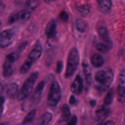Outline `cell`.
Here are the masks:
<instances>
[{"instance_id": "6da1fadb", "label": "cell", "mask_w": 125, "mask_h": 125, "mask_svg": "<svg viewBox=\"0 0 125 125\" xmlns=\"http://www.w3.org/2000/svg\"><path fill=\"white\" fill-rule=\"evenodd\" d=\"M112 80H113V72L110 68L100 70L95 75L96 87L100 91H105L106 89H108Z\"/></svg>"}, {"instance_id": "7a4b0ae2", "label": "cell", "mask_w": 125, "mask_h": 125, "mask_svg": "<svg viewBox=\"0 0 125 125\" xmlns=\"http://www.w3.org/2000/svg\"><path fill=\"white\" fill-rule=\"evenodd\" d=\"M79 63V54L76 48H72L67 57V63H66V70H65V78H70L74 72L76 71Z\"/></svg>"}, {"instance_id": "3957f363", "label": "cell", "mask_w": 125, "mask_h": 125, "mask_svg": "<svg viewBox=\"0 0 125 125\" xmlns=\"http://www.w3.org/2000/svg\"><path fill=\"white\" fill-rule=\"evenodd\" d=\"M37 77H38V72H33L24 81V83H23V85H22V87H21V91H20V93L18 95L19 101H22V100L26 99L30 95Z\"/></svg>"}, {"instance_id": "277c9868", "label": "cell", "mask_w": 125, "mask_h": 125, "mask_svg": "<svg viewBox=\"0 0 125 125\" xmlns=\"http://www.w3.org/2000/svg\"><path fill=\"white\" fill-rule=\"evenodd\" d=\"M61 96H62L61 86H60L59 82L54 81L50 87V91H49V95H48V104L52 107L56 106L61 100Z\"/></svg>"}, {"instance_id": "5b68a950", "label": "cell", "mask_w": 125, "mask_h": 125, "mask_svg": "<svg viewBox=\"0 0 125 125\" xmlns=\"http://www.w3.org/2000/svg\"><path fill=\"white\" fill-rule=\"evenodd\" d=\"M117 100L119 103L125 102V69L121 70L119 72V75H118Z\"/></svg>"}, {"instance_id": "8992f818", "label": "cell", "mask_w": 125, "mask_h": 125, "mask_svg": "<svg viewBox=\"0 0 125 125\" xmlns=\"http://www.w3.org/2000/svg\"><path fill=\"white\" fill-rule=\"evenodd\" d=\"M14 39V31L11 29H5L0 32V47L6 48L10 46Z\"/></svg>"}, {"instance_id": "52a82bcc", "label": "cell", "mask_w": 125, "mask_h": 125, "mask_svg": "<svg viewBox=\"0 0 125 125\" xmlns=\"http://www.w3.org/2000/svg\"><path fill=\"white\" fill-rule=\"evenodd\" d=\"M70 90L74 95H79L81 94V92L83 91V81L82 78L80 77V75H77L75 77V79L73 80V82L71 83L70 86Z\"/></svg>"}, {"instance_id": "ba28073f", "label": "cell", "mask_w": 125, "mask_h": 125, "mask_svg": "<svg viewBox=\"0 0 125 125\" xmlns=\"http://www.w3.org/2000/svg\"><path fill=\"white\" fill-rule=\"evenodd\" d=\"M41 54H42V47H41L40 44H36V45L32 48V50L29 52L27 59L30 60V61L33 62H35L36 60H38V59L40 58Z\"/></svg>"}, {"instance_id": "9c48e42d", "label": "cell", "mask_w": 125, "mask_h": 125, "mask_svg": "<svg viewBox=\"0 0 125 125\" xmlns=\"http://www.w3.org/2000/svg\"><path fill=\"white\" fill-rule=\"evenodd\" d=\"M82 69H83V73H84V78H85L86 84L88 86H90L91 82H92V72H91V69H90V65L86 61H84L83 63H82Z\"/></svg>"}, {"instance_id": "30bf717a", "label": "cell", "mask_w": 125, "mask_h": 125, "mask_svg": "<svg viewBox=\"0 0 125 125\" xmlns=\"http://www.w3.org/2000/svg\"><path fill=\"white\" fill-rule=\"evenodd\" d=\"M109 113V108L107 107L106 104L101 106L97 111H96V117H97V120L98 121H102L104 120Z\"/></svg>"}, {"instance_id": "8fae6325", "label": "cell", "mask_w": 125, "mask_h": 125, "mask_svg": "<svg viewBox=\"0 0 125 125\" xmlns=\"http://www.w3.org/2000/svg\"><path fill=\"white\" fill-rule=\"evenodd\" d=\"M98 32H99V34H100V37L103 39V41L110 47V46H111V41H110V39H109V35H108L107 29H106L104 26H101V27H99Z\"/></svg>"}, {"instance_id": "7c38bea8", "label": "cell", "mask_w": 125, "mask_h": 125, "mask_svg": "<svg viewBox=\"0 0 125 125\" xmlns=\"http://www.w3.org/2000/svg\"><path fill=\"white\" fill-rule=\"evenodd\" d=\"M56 27H57V24H56L55 21H51L48 22V24L46 26V29H45V33H46L48 38H52V37L55 36V34H56Z\"/></svg>"}, {"instance_id": "4fadbf2b", "label": "cell", "mask_w": 125, "mask_h": 125, "mask_svg": "<svg viewBox=\"0 0 125 125\" xmlns=\"http://www.w3.org/2000/svg\"><path fill=\"white\" fill-rule=\"evenodd\" d=\"M44 86H45V82H44V81H41V82L36 86V88H35V90H34V92H33V97H32L33 102L37 103V102L40 100L41 95H42V92H43V89H44Z\"/></svg>"}, {"instance_id": "5bb4252c", "label": "cell", "mask_w": 125, "mask_h": 125, "mask_svg": "<svg viewBox=\"0 0 125 125\" xmlns=\"http://www.w3.org/2000/svg\"><path fill=\"white\" fill-rule=\"evenodd\" d=\"M13 63L7 60H5V62L3 64V75L5 77H9L13 74L14 72V67H13Z\"/></svg>"}, {"instance_id": "9a60e30c", "label": "cell", "mask_w": 125, "mask_h": 125, "mask_svg": "<svg viewBox=\"0 0 125 125\" xmlns=\"http://www.w3.org/2000/svg\"><path fill=\"white\" fill-rule=\"evenodd\" d=\"M104 58L100 54H94L91 58V63L95 67H101L104 64Z\"/></svg>"}, {"instance_id": "2e32d148", "label": "cell", "mask_w": 125, "mask_h": 125, "mask_svg": "<svg viewBox=\"0 0 125 125\" xmlns=\"http://www.w3.org/2000/svg\"><path fill=\"white\" fill-rule=\"evenodd\" d=\"M100 9L104 12H107L110 10L111 6H112V2L111 0H96Z\"/></svg>"}, {"instance_id": "e0dca14e", "label": "cell", "mask_w": 125, "mask_h": 125, "mask_svg": "<svg viewBox=\"0 0 125 125\" xmlns=\"http://www.w3.org/2000/svg\"><path fill=\"white\" fill-rule=\"evenodd\" d=\"M18 85L16 83H11L7 87V95L9 98H14L18 94Z\"/></svg>"}, {"instance_id": "ac0fdd59", "label": "cell", "mask_w": 125, "mask_h": 125, "mask_svg": "<svg viewBox=\"0 0 125 125\" xmlns=\"http://www.w3.org/2000/svg\"><path fill=\"white\" fill-rule=\"evenodd\" d=\"M35 115H36V110H35V109L30 110V111L26 114V116L24 117L23 121L21 122V125H28L29 123H31V122L33 121V119H34Z\"/></svg>"}, {"instance_id": "d6986e66", "label": "cell", "mask_w": 125, "mask_h": 125, "mask_svg": "<svg viewBox=\"0 0 125 125\" xmlns=\"http://www.w3.org/2000/svg\"><path fill=\"white\" fill-rule=\"evenodd\" d=\"M17 16H18V21H26L30 18L31 13L29 10H22L21 12H18Z\"/></svg>"}, {"instance_id": "ffe728a7", "label": "cell", "mask_w": 125, "mask_h": 125, "mask_svg": "<svg viewBox=\"0 0 125 125\" xmlns=\"http://www.w3.org/2000/svg\"><path fill=\"white\" fill-rule=\"evenodd\" d=\"M52 117H53L52 113H50V112H45V113L41 116V118H40V120H39V124H40V125H47V124H49V122L52 120Z\"/></svg>"}, {"instance_id": "44dd1931", "label": "cell", "mask_w": 125, "mask_h": 125, "mask_svg": "<svg viewBox=\"0 0 125 125\" xmlns=\"http://www.w3.org/2000/svg\"><path fill=\"white\" fill-rule=\"evenodd\" d=\"M75 26H76L77 30L79 32H82V33L85 32L86 29H87V23L83 20H77L76 21V23H75Z\"/></svg>"}, {"instance_id": "7402d4cb", "label": "cell", "mask_w": 125, "mask_h": 125, "mask_svg": "<svg viewBox=\"0 0 125 125\" xmlns=\"http://www.w3.org/2000/svg\"><path fill=\"white\" fill-rule=\"evenodd\" d=\"M31 65H32V62H31L30 60L26 59V61L21 64V68H20V72L22 73V74H23V73H26V72L30 69Z\"/></svg>"}, {"instance_id": "603a6c76", "label": "cell", "mask_w": 125, "mask_h": 125, "mask_svg": "<svg viewBox=\"0 0 125 125\" xmlns=\"http://www.w3.org/2000/svg\"><path fill=\"white\" fill-rule=\"evenodd\" d=\"M62 120H64V121H66L70 118V110H69L68 105H66V104H63L62 107Z\"/></svg>"}, {"instance_id": "cb8c5ba5", "label": "cell", "mask_w": 125, "mask_h": 125, "mask_svg": "<svg viewBox=\"0 0 125 125\" xmlns=\"http://www.w3.org/2000/svg\"><path fill=\"white\" fill-rule=\"evenodd\" d=\"M112 100H113V90H112V89H109V90L107 91L105 97H104V104H106V105L110 104L111 102H112Z\"/></svg>"}, {"instance_id": "d4e9b609", "label": "cell", "mask_w": 125, "mask_h": 125, "mask_svg": "<svg viewBox=\"0 0 125 125\" xmlns=\"http://www.w3.org/2000/svg\"><path fill=\"white\" fill-rule=\"evenodd\" d=\"M25 4H26V8H27V10H29V11H33V10H35V9L37 8L39 2H38L37 0H27Z\"/></svg>"}, {"instance_id": "484cf974", "label": "cell", "mask_w": 125, "mask_h": 125, "mask_svg": "<svg viewBox=\"0 0 125 125\" xmlns=\"http://www.w3.org/2000/svg\"><path fill=\"white\" fill-rule=\"evenodd\" d=\"M19 56H20V53H19L18 51H15V52L10 53L9 55H7V57H6L5 60H7V61H9V62H15L18 60Z\"/></svg>"}, {"instance_id": "4316f807", "label": "cell", "mask_w": 125, "mask_h": 125, "mask_svg": "<svg viewBox=\"0 0 125 125\" xmlns=\"http://www.w3.org/2000/svg\"><path fill=\"white\" fill-rule=\"evenodd\" d=\"M96 48H97V50H98L99 52H101V53H106L110 47H109L107 44H105V43L104 42V43H99V44H97V45H96Z\"/></svg>"}, {"instance_id": "83f0119b", "label": "cell", "mask_w": 125, "mask_h": 125, "mask_svg": "<svg viewBox=\"0 0 125 125\" xmlns=\"http://www.w3.org/2000/svg\"><path fill=\"white\" fill-rule=\"evenodd\" d=\"M77 10H78L79 13H81L82 15H87V14H89V12H90V7H89V5L84 4V5L78 6V7H77Z\"/></svg>"}, {"instance_id": "f1b7e54d", "label": "cell", "mask_w": 125, "mask_h": 125, "mask_svg": "<svg viewBox=\"0 0 125 125\" xmlns=\"http://www.w3.org/2000/svg\"><path fill=\"white\" fill-rule=\"evenodd\" d=\"M76 124H77V116L73 115V116H70V118L67 120L66 125H76Z\"/></svg>"}, {"instance_id": "f546056e", "label": "cell", "mask_w": 125, "mask_h": 125, "mask_svg": "<svg viewBox=\"0 0 125 125\" xmlns=\"http://www.w3.org/2000/svg\"><path fill=\"white\" fill-rule=\"evenodd\" d=\"M59 18H60V20H62V21H66L68 20V15H67V13H66L65 11H62L61 14H60V16H59Z\"/></svg>"}, {"instance_id": "4dcf8cb0", "label": "cell", "mask_w": 125, "mask_h": 125, "mask_svg": "<svg viewBox=\"0 0 125 125\" xmlns=\"http://www.w3.org/2000/svg\"><path fill=\"white\" fill-rule=\"evenodd\" d=\"M26 45H27V42H26V41L22 42V43H21V44L19 46V48H18V50H17V51H18V52L21 54V51H22V50L25 48V46H26Z\"/></svg>"}, {"instance_id": "1f68e13d", "label": "cell", "mask_w": 125, "mask_h": 125, "mask_svg": "<svg viewBox=\"0 0 125 125\" xmlns=\"http://www.w3.org/2000/svg\"><path fill=\"white\" fill-rule=\"evenodd\" d=\"M69 104H76V98L74 95H71L70 98H69Z\"/></svg>"}, {"instance_id": "d6a6232c", "label": "cell", "mask_w": 125, "mask_h": 125, "mask_svg": "<svg viewBox=\"0 0 125 125\" xmlns=\"http://www.w3.org/2000/svg\"><path fill=\"white\" fill-rule=\"evenodd\" d=\"M62 62H58L57 63V72H61L62 71Z\"/></svg>"}, {"instance_id": "836d02e7", "label": "cell", "mask_w": 125, "mask_h": 125, "mask_svg": "<svg viewBox=\"0 0 125 125\" xmlns=\"http://www.w3.org/2000/svg\"><path fill=\"white\" fill-rule=\"evenodd\" d=\"M102 125H115V122L112 120H106V121L103 122Z\"/></svg>"}, {"instance_id": "e575fe53", "label": "cell", "mask_w": 125, "mask_h": 125, "mask_svg": "<svg viewBox=\"0 0 125 125\" xmlns=\"http://www.w3.org/2000/svg\"><path fill=\"white\" fill-rule=\"evenodd\" d=\"M4 98L2 96H0V112L2 111V108H3V105H4Z\"/></svg>"}, {"instance_id": "d590c367", "label": "cell", "mask_w": 125, "mask_h": 125, "mask_svg": "<svg viewBox=\"0 0 125 125\" xmlns=\"http://www.w3.org/2000/svg\"><path fill=\"white\" fill-rule=\"evenodd\" d=\"M2 92H3V85H2V83L0 82V96H1Z\"/></svg>"}, {"instance_id": "8d00e7d4", "label": "cell", "mask_w": 125, "mask_h": 125, "mask_svg": "<svg viewBox=\"0 0 125 125\" xmlns=\"http://www.w3.org/2000/svg\"><path fill=\"white\" fill-rule=\"evenodd\" d=\"M90 104H91V105H93V106H94V105L96 104V103H95V101H91V103H90Z\"/></svg>"}, {"instance_id": "74e56055", "label": "cell", "mask_w": 125, "mask_h": 125, "mask_svg": "<svg viewBox=\"0 0 125 125\" xmlns=\"http://www.w3.org/2000/svg\"><path fill=\"white\" fill-rule=\"evenodd\" d=\"M0 125H8V124H7V123H1Z\"/></svg>"}]
</instances>
